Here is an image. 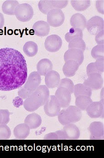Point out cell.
<instances>
[{"instance_id": "12", "label": "cell", "mask_w": 104, "mask_h": 158, "mask_svg": "<svg viewBox=\"0 0 104 158\" xmlns=\"http://www.w3.org/2000/svg\"><path fill=\"white\" fill-rule=\"evenodd\" d=\"M90 133V139H103L104 134V123L101 122L95 121L91 123L88 128Z\"/></svg>"}, {"instance_id": "24", "label": "cell", "mask_w": 104, "mask_h": 158, "mask_svg": "<svg viewBox=\"0 0 104 158\" xmlns=\"http://www.w3.org/2000/svg\"><path fill=\"white\" fill-rule=\"evenodd\" d=\"M19 4V2L16 0L6 1L2 5V10L4 14L13 16L15 15V9Z\"/></svg>"}, {"instance_id": "38", "label": "cell", "mask_w": 104, "mask_h": 158, "mask_svg": "<svg viewBox=\"0 0 104 158\" xmlns=\"http://www.w3.org/2000/svg\"><path fill=\"white\" fill-rule=\"evenodd\" d=\"M32 94L23 87H21L18 92V96L23 99H26Z\"/></svg>"}, {"instance_id": "40", "label": "cell", "mask_w": 104, "mask_h": 158, "mask_svg": "<svg viewBox=\"0 0 104 158\" xmlns=\"http://www.w3.org/2000/svg\"><path fill=\"white\" fill-rule=\"evenodd\" d=\"M96 8L97 11L102 14H104V1L98 0L96 2Z\"/></svg>"}, {"instance_id": "41", "label": "cell", "mask_w": 104, "mask_h": 158, "mask_svg": "<svg viewBox=\"0 0 104 158\" xmlns=\"http://www.w3.org/2000/svg\"><path fill=\"white\" fill-rule=\"evenodd\" d=\"M44 139L58 140V136L55 132H51L46 135L44 137Z\"/></svg>"}, {"instance_id": "29", "label": "cell", "mask_w": 104, "mask_h": 158, "mask_svg": "<svg viewBox=\"0 0 104 158\" xmlns=\"http://www.w3.org/2000/svg\"><path fill=\"white\" fill-rule=\"evenodd\" d=\"M77 38H83V31L73 27L71 28L65 36L66 41L68 43Z\"/></svg>"}, {"instance_id": "3", "label": "cell", "mask_w": 104, "mask_h": 158, "mask_svg": "<svg viewBox=\"0 0 104 158\" xmlns=\"http://www.w3.org/2000/svg\"><path fill=\"white\" fill-rule=\"evenodd\" d=\"M15 15L19 21L26 23L30 21L34 16L32 6L28 3L19 4L15 10Z\"/></svg>"}, {"instance_id": "19", "label": "cell", "mask_w": 104, "mask_h": 158, "mask_svg": "<svg viewBox=\"0 0 104 158\" xmlns=\"http://www.w3.org/2000/svg\"><path fill=\"white\" fill-rule=\"evenodd\" d=\"M87 22L85 17L80 13L73 14L70 19V24L72 27L82 31L86 27Z\"/></svg>"}, {"instance_id": "9", "label": "cell", "mask_w": 104, "mask_h": 158, "mask_svg": "<svg viewBox=\"0 0 104 158\" xmlns=\"http://www.w3.org/2000/svg\"><path fill=\"white\" fill-rule=\"evenodd\" d=\"M62 46V39L60 36L56 34L48 36L45 41V48L49 52H55L59 51Z\"/></svg>"}, {"instance_id": "22", "label": "cell", "mask_w": 104, "mask_h": 158, "mask_svg": "<svg viewBox=\"0 0 104 158\" xmlns=\"http://www.w3.org/2000/svg\"><path fill=\"white\" fill-rule=\"evenodd\" d=\"M30 128L26 123H21L17 125L14 129V136L18 139H25L29 135Z\"/></svg>"}, {"instance_id": "15", "label": "cell", "mask_w": 104, "mask_h": 158, "mask_svg": "<svg viewBox=\"0 0 104 158\" xmlns=\"http://www.w3.org/2000/svg\"><path fill=\"white\" fill-rule=\"evenodd\" d=\"M32 28L35 35L38 37H45L49 34L50 31V26L47 22L43 21L36 22Z\"/></svg>"}, {"instance_id": "42", "label": "cell", "mask_w": 104, "mask_h": 158, "mask_svg": "<svg viewBox=\"0 0 104 158\" xmlns=\"http://www.w3.org/2000/svg\"><path fill=\"white\" fill-rule=\"evenodd\" d=\"M55 133L58 135V140H67L66 135L63 130V131L58 130V131H56Z\"/></svg>"}, {"instance_id": "7", "label": "cell", "mask_w": 104, "mask_h": 158, "mask_svg": "<svg viewBox=\"0 0 104 158\" xmlns=\"http://www.w3.org/2000/svg\"><path fill=\"white\" fill-rule=\"evenodd\" d=\"M103 83V79L102 75L94 73L88 75V78L85 80L83 84L90 88L92 90H97L102 89Z\"/></svg>"}, {"instance_id": "18", "label": "cell", "mask_w": 104, "mask_h": 158, "mask_svg": "<svg viewBox=\"0 0 104 158\" xmlns=\"http://www.w3.org/2000/svg\"><path fill=\"white\" fill-rule=\"evenodd\" d=\"M79 66L80 65L78 62L73 60L66 61L64 65L63 66V73L66 77H72L76 74L79 69Z\"/></svg>"}, {"instance_id": "14", "label": "cell", "mask_w": 104, "mask_h": 158, "mask_svg": "<svg viewBox=\"0 0 104 158\" xmlns=\"http://www.w3.org/2000/svg\"><path fill=\"white\" fill-rule=\"evenodd\" d=\"M60 80V74L55 71H51L45 76V83L48 89L58 87Z\"/></svg>"}, {"instance_id": "13", "label": "cell", "mask_w": 104, "mask_h": 158, "mask_svg": "<svg viewBox=\"0 0 104 158\" xmlns=\"http://www.w3.org/2000/svg\"><path fill=\"white\" fill-rule=\"evenodd\" d=\"M83 52L77 49H68L64 55V61L73 60L78 62L79 65L83 64L84 59Z\"/></svg>"}, {"instance_id": "26", "label": "cell", "mask_w": 104, "mask_h": 158, "mask_svg": "<svg viewBox=\"0 0 104 158\" xmlns=\"http://www.w3.org/2000/svg\"><path fill=\"white\" fill-rule=\"evenodd\" d=\"M93 102L91 97L87 96H79L76 98L75 104L81 110H86L88 106Z\"/></svg>"}, {"instance_id": "21", "label": "cell", "mask_w": 104, "mask_h": 158, "mask_svg": "<svg viewBox=\"0 0 104 158\" xmlns=\"http://www.w3.org/2000/svg\"><path fill=\"white\" fill-rule=\"evenodd\" d=\"M37 72L40 76H45L47 73L52 70L53 65L52 62L47 58H44L38 62Z\"/></svg>"}, {"instance_id": "31", "label": "cell", "mask_w": 104, "mask_h": 158, "mask_svg": "<svg viewBox=\"0 0 104 158\" xmlns=\"http://www.w3.org/2000/svg\"><path fill=\"white\" fill-rule=\"evenodd\" d=\"M39 10L42 13L47 15L50 10L54 9L52 0H41L40 1L38 4Z\"/></svg>"}, {"instance_id": "16", "label": "cell", "mask_w": 104, "mask_h": 158, "mask_svg": "<svg viewBox=\"0 0 104 158\" xmlns=\"http://www.w3.org/2000/svg\"><path fill=\"white\" fill-rule=\"evenodd\" d=\"M65 111L70 123H75L81 120L82 117V110L77 106L69 105L65 108Z\"/></svg>"}, {"instance_id": "27", "label": "cell", "mask_w": 104, "mask_h": 158, "mask_svg": "<svg viewBox=\"0 0 104 158\" xmlns=\"http://www.w3.org/2000/svg\"><path fill=\"white\" fill-rule=\"evenodd\" d=\"M23 51L29 57H33L37 54L38 47L37 44L33 41H29L25 44Z\"/></svg>"}, {"instance_id": "39", "label": "cell", "mask_w": 104, "mask_h": 158, "mask_svg": "<svg viewBox=\"0 0 104 158\" xmlns=\"http://www.w3.org/2000/svg\"><path fill=\"white\" fill-rule=\"evenodd\" d=\"M95 40L97 45H104V31H100L96 35Z\"/></svg>"}, {"instance_id": "1", "label": "cell", "mask_w": 104, "mask_h": 158, "mask_svg": "<svg viewBox=\"0 0 104 158\" xmlns=\"http://www.w3.org/2000/svg\"><path fill=\"white\" fill-rule=\"evenodd\" d=\"M27 76L26 60L20 52L12 48L0 49V91L21 88Z\"/></svg>"}, {"instance_id": "43", "label": "cell", "mask_w": 104, "mask_h": 158, "mask_svg": "<svg viewBox=\"0 0 104 158\" xmlns=\"http://www.w3.org/2000/svg\"><path fill=\"white\" fill-rule=\"evenodd\" d=\"M13 104H14V106H16V107H19V106L21 105L22 104H23V103H24V102H23V100H21V101H20V102H18V97H16L15 99L13 100Z\"/></svg>"}, {"instance_id": "10", "label": "cell", "mask_w": 104, "mask_h": 158, "mask_svg": "<svg viewBox=\"0 0 104 158\" xmlns=\"http://www.w3.org/2000/svg\"><path fill=\"white\" fill-rule=\"evenodd\" d=\"M86 110L88 115L91 118L101 117L104 113V99L98 102H92L88 106Z\"/></svg>"}, {"instance_id": "25", "label": "cell", "mask_w": 104, "mask_h": 158, "mask_svg": "<svg viewBox=\"0 0 104 158\" xmlns=\"http://www.w3.org/2000/svg\"><path fill=\"white\" fill-rule=\"evenodd\" d=\"M92 90L83 84H78L74 85V94L75 97L79 96H87L91 97Z\"/></svg>"}, {"instance_id": "35", "label": "cell", "mask_w": 104, "mask_h": 158, "mask_svg": "<svg viewBox=\"0 0 104 158\" xmlns=\"http://www.w3.org/2000/svg\"><path fill=\"white\" fill-rule=\"evenodd\" d=\"M58 120L62 125H64L70 123L67 116L65 109H63L60 111L58 115Z\"/></svg>"}, {"instance_id": "45", "label": "cell", "mask_w": 104, "mask_h": 158, "mask_svg": "<svg viewBox=\"0 0 104 158\" xmlns=\"http://www.w3.org/2000/svg\"><path fill=\"white\" fill-rule=\"evenodd\" d=\"M2 116L0 113V124H2Z\"/></svg>"}, {"instance_id": "2", "label": "cell", "mask_w": 104, "mask_h": 158, "mask_svg": "<svg viewBox=\"0 0 104 158\" xmlns=\"http://www.w3.org/2000/svg\"><path fill=\"white\" fill-rule=\"evenodd\" d=\"M50 96V93L46 85H40L29 97L25 99L23 105L28 112H33L44 106Z\"/></svg>"}, {"instance_id": "44", "label": "cell", "mask_w": 104, "mask_h": 158, "mask_svg": "<svg viewBox=\"0 0 104 158\" xmlns=\"http://www.w3.org/2000/svg\"><path fill=\"white\" fill-rule=\"evenodd\" d=\"M5 19L3 15L0 12V29L2 28L4 25Z\"/></svg>"}, {"instance_id": "23", "label": "cell", "mask_w": 104, "mask_h": 158, "mask_svg": "<svg viewBox=\"0 0 104 158\" xmlns=\"http://www.w3.org/2000/svg\"><path fill=\"white\" fill-rule=\"evenodd\" d=\"M25 123L29 127L30 130L37 129L41 124V117L36 113H32L26 117L25 119Z\"/></svg>"}, {"instance_id": "28", "label": "cell", "mask_w": 104, "mask_h": 158, "mask_svg": "<svg viewBox=\"0 0 104 158\" xmlns=\"http://www.w3.org/2000/svg\"><path fill=\"white\" fill-rule=\"evenodd\" d=\"M71 4L77 11H83L90 6L91 1L89 0H72L71 1Z\"/></svg>"}, {"instance_id": "6", "label": "cell", "mask_w": 104, "mask_h": 158, "mask_svg": "<svg viewBox=\"0 0 104 158\" xmlns=\"http://www.w3.org/2000/svg\"><path fill=\"white\" fill-rule=\"evenodd\" d=\"M86 28L88 32L96 36L98 33L104 30L103 19L99 16H94L87 22Z\"/></svg>"}, {"instance_id": "11", "label": "cell", "mask_w": 104, "mask_h": 158, "mask_svg": "<svg viewBox=\"0 0 104 158\" xmlns=\"http://www.w3.org/2000/svg\"><path fill=\"white\" fill-rule=\"evenodd\" d=\"M71 94L67 89L63 87H58L54 96L60 102L61 108L65 109L70 104Z\"/></svg>"}, {"instance_id": "32", "label": "cell", "mask_w": 104, "mask_h": 158, "mask_svg": "<svg viewBox=\"0 0 104 158\" xmlns=\"http://www.w3.org/2000/svg\"><path fill=\"white\" fill-rule=\"evenodd\" d=\"M91 55L95 60L104 57V45H97L94 47L91 50Z\"/></svg>"}, {"instance_id": "8", "label": "cell", "mask_w": 104, "mask_h": 158, "mask_svg": "<svg viewBox=\"0 0 104 158\" xmlns=\"http://www.w3.org/2000/svg\"><path fill=\"white\" fill-rule=\"evenodd\" d=\"M41 82V77L37 72L31 73L22 86L27 90L33 93L38 88Z\"/></svg>"}, {"instance_id": "37", "label": "cell", "mask_w": 104, "mask_h": 158, "mask_svg": "<svg viewBox=\"0 0 104 158\" xmlns=\"http://www.w3.org/2000/svg\"><path fill=\"white\" fill-rule=\"evenodd\" d=\"M0 113L2 116V124H7L10 120V113L7 110H0Z\"/></svg>"}, {"instance_id": "20", "label": "cell", "mask_w": 104, "mask_h": 158, "mask_svg": "<svg viewBox=\"0 0 104 158\" xmlns=\"http://www.w3.org/2000/svg\"><path fill=\"white\" fill-rule=\"evenodd\" d=\"M104 58L96 59L95 63L89 64L87 68V75H89L91 73H97L102 74L104 71Z\"/></svg>"}, {"instance_id": "34", "label": "cell", "mask_w": 104, "mask_h": 158, "mask_svg": "<svg viewBox=\"0 0 104 158\" xmlns=\"http://www.w3.org/2000/svg\"><path fill=\"white\" fill-rule=\"evenodd\" d=\"M11 134V130L7 124H0V140L9 139Z\"/></svg>"}, {"instance_id": "5", "label": "cell", "mask_w": 104, "mask_h": 158, "mask_svg": "<svg viewBox=\"0 0 104 158\" xmlns=\"http://www.w3.org/2000/svg\"><path fill=\"white\" fill-rule=\"evenodd\" d=\"M47 23L52 27L61 26L65 20V16L60 9H53L50 10L47 14Z\"/></svg>"}, {"instance_id": "4", "label": "cell", "mask_w": 104, "mask_h": 158, "mask_svg": "<svg viewBox=\"0 0 104 158\" xmlns=\"http://www.w3.org/2000/svg\"><path fill=\"white\" fill-rule=\"evenodd\" d=\"M60 102L54 95L49 96L48 100L44 105V111L47 115L54 117L58 115L61 111Z\"/></svg>"}, {"instance_id": "17", "label": "cell", "mask_w": 104, "mask_h": 158, "mask_svg": "<svg viewBox=\"0 0 104 158\" xmlns=\"http://www.w3.org/2000/svg\"><path fill=\"white\" fill-rule=\"evenodd\" d=\"M63 131L66 135L67 139L77 140L80 138V130L74 123H69L64 125Z\"/></svg>"}, {"instance_id": "36", "label": "cell", "mask_w": 104, "mask_h": 158, "mask_svg": "<svg viewBox=\"0 0 104 158\" xmlns=\"http://www.w3.org/2000/svg\"><path fill=\"white\" fill-rule=\"evenodd\" d=\"M54 9H61L66 7L68 1L66 0H52Z\"/></svg>"}, {"instance_id": "33", "label": "cell", "mask_w": 104, "mask_h": 158, "mask_svg": "<svg viewBox=\"0 0 104 158\" xmlns=\"http://www.w3.org/2000/svg\"><path fill=\"white\" fill-rule=\"evenodd\" d=\"M58 87H63L67 89L71 94H73L74 92V84L73 82L68 78L61 79Z\"/></svg>"}, {"instance_id": "30", "label": "cell", "mask_w": 104, "mask_h": 158, "mask_svg": "<svg viewBox=\"0 0 104 158\" xmlns=\"http://www.w3.org/2000/svg\"><path fill=\"white\" fill-rule=\"evenodd\" d=\"M86 45L83 38H77L71 40L68 44V49H77L84 52Z\"/></svg>"}]
</instances>
